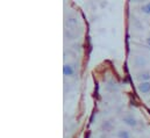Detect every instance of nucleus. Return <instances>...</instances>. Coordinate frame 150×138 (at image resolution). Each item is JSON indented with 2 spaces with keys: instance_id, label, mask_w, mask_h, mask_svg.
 Wrapping results in <instances>:
<instances>
[{
  "instance_id": "f257e3e1",
  "label": "nucleus",
  "mask_w": 150,
  "mask_h": 138,
  "mask_svg": "<svg viewBox=\"0 0 150 138\" xmlns=\"http://www.w3.org/2000/svg\"><path fill=\"white\" fill-rule=\"evenodd\" d=\"M137 91L142 94H149L150 93V81H143L137 84Z\"/></svg>"
},
{
  "instance_id": "f03ea898",
  "label": "nucleus",
  "mask_w": 150,
  "mask_h": 138,
  "mask_svg": "<svg viewBox=\"0 0 150 138\" xmlns=\"http://www.w3.org/2000/svg\"><path fill=\"white\" fill-rule=\"evenodd\" d=\"M122 121H123V123H125L126 125L132 127V128H135V127L137 125V120H136L133 115H127V116H125V117L122 118Z\"/></svg>"
},
{
  "instance_id": "7ed1b4c3",
  "label": "nucleus",
  "mask_w": 150,
  "mask_h": 138,
  "mask_svg": "<svg viewBox=\"0 0 150 138\" xmlns=\"http://www.w3.org/2000/svg\"><path fill=\"white\" fill-rule=\"evenodd\" d=\"M135 78H136V80H139V82H143V81H150V71H149V70L142 71V72L137 73Z\"/></svg>"
},
{
  "instance_id": "20e7f679",
  "label": "nucleus",
  "mask_w": 150,
  "mask_h": 138,
  "mask_svg": "<svg viewBox=\"0 0 150 138\" xmlns=\"http://www.w3.org/2000/svg\"><path fill=\"white\" fill-rule=\"evenodd\" d=\"M63 74H64L65 77H71V75H74V74H75V69H74V66L70 65V64H64V65H63Z\"/></svg>"
},
{
  "instance_id": "39448f33",
  "label": "nucleus",
  "mask_w": 150,
  "mask_h": 138,
  "mask_svg": "<svg viewBox=\"0 0 150 138\" xmlns=\"http://www.w3.org/2000/svg\"><path fill=\"white\" fill-rule=\"evenodd\" d=\"M147 64V61H146V58L144 57H141V56H137L136 58H135V65L137 66V68H143L144 65Z\"/></svg>"
},
{
  "instance_id": "423d86ee",
  "label": "nucleus",
  "mask_w": 150,
  "mask_h": 138,
  "mask_svg": "<svg viewBox=\"0 0 150 138\" xmlns=\"http://www.w3.org/2000/svg\"><path fill=\"white\" fill-rule=\"evenodd\" d=\"M116 136H117V138H130V134L127 130H119Z\"/></svg>"
},
{
  "instance_id": "0eeeda50",
  "label": "nucleus",
  "mask_w": 150,
  "mask_h": 138,
  "mask_svg": "<svg viewBox=\"0 0 150 138\" xmlns=\"http://www.w3.org/2000/svg\"><path fill=\"white\" fill-rule=\"evenodd\" d=\"M141 11H142V13H144L147 15H150V2H146L144 5H142Z\"/></svg>"
},
{
  "instance_id": "6e6552de",
  "label": "nucleus",
  "mask_w": 150,
  "mask_h": 138,
  "mask_svg": "<svg viewBox=\"0 0 150 138\" xmlns=\"http://www.w3.org/2000/svg\"><path fill=\"white\" fill-rule=\"evenodd\" d=\"M147 44H148V46L150 48V36L147 37Z\"/></svg>"
},
{
  "instance_id": "1a4fd4ad",
  "label": "nucleus",
  "mask_w": 150,
  "mask_h": 138,
  "mask_svg": "<svg viewBox=\"0 0 150 138\" xmlns=\"http://www.w3.org/2000/svg\"><path fill=\"white\" fill-rule=\"evenodd\" d=\"M149 102H150V100H149Z\"/></svg>"
}]
</instances>
